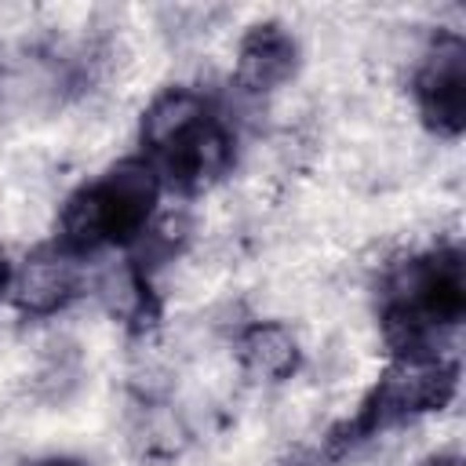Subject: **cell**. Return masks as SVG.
<instances>
[{"label": "cell", "mask_w": 466, "mask_h": 466, "mask_svg": "<svg viewBox=\"0 0 466 466\" xmlns=\"http://www.w3.org/2000/svg\"><path fill=\"white\" fill-rule=\"evenodd\" d=\"M299 69V40L280 22H258L251 25L233 58V80L248 95H269L284 87Z\"/></svg>", "instance_id": "6"}, {"label": "cell", "mask_w": 466, "mask_h": 466, "mask_svg": "<svg viewBox=\"0 0 466 466\" xmlns=\"http://www.w3.org/2000/svg\"><path fill=\"white\" fill-rule=\"evenodd\" d=\"M208 116H211V106H208V98L200 91H193V87L160 91L146 106L142 124H138V135H142V146H146V160H157L160 153H167L175 142H182Z\"/></svg>", "instance_id": "8"}, {"label": "cell", "mask_w": 466, "mask_h": 466, "mask_svg": "<svg viewBox=\"0 0 466 466\" xmlns=\"http://www.w3.org/2000/svg\"><path fill=\"white\" fill-rule=\"evenodd\" d=\"M33 466H87L84 459H69V455H51V459H40Z\"/></svg>", "instance_id": "10"}, {"label": "cell", "mask_w": 466, "mask_h": 466, "mask_svg": "<svg viewBox=\"0 0 466 466\" xmlns=\"http://www.w3.org/2000/svg\"><path fill=\"white\" fill-rule=\"evenodd\" d=\"M7 284H11V262H7V255L0 251V299H7Z\"/></svg>", "instance_id": "11"}, {"label": "cell", "mask_w": 466, "mask_h": 466, "mask_svg": "<svg viewBox=\"0 0 466 466\" xmlns=\"http://www.w3.org/2000/svg\"><path fill=\"white\" fill-rule=\"evenodd\" d=\"M233 157H237V142H233L229 127L211 113L182 142H175L167 153H160L149 164L157 167L164 186H171L178 193H204L229 175Z\"/></svg>", "instance_id": "4"}, {"label": "cell", "mask_w": 466, "mask_h": 466, "mask_svg": "<svg viewBox=\"0 0 466 466\" xmlns=\"http://www.w3.org/2000/svg\"><path fill=\"white\" fill-rule=\"evenodd\" d=\"M80 288H84L80 258L51 244V248H36L18 266H11L7 302L22 317H55L80 295Z\"/></svg>", "instance_id": "5"}, {"label": "cell", "mask_w": 466, "mask_h": 466, "mask_svg": "<svg viewBox=\"0 0 466 466\" xmlns=\"http://www.w3.org/2000/svg\"><path fill=\"white\" fill-rule=\"evenodd\" d=\"M455 390H459V368L451 357L444 353L393 357L390 368L379 375V382L360 400V411L342 426L335 448L379 437L390 426L441 411L455 400Z\"/></svg>", "instance_id": "2"}, {"label": "cell", "mask_w": 466, "mask_h": 466, "mask_svg": "<svg viewBox=\"0 0 466 466\" xmlns=\"http://www.w3.org/2000/svg\"><path fill=\"white\" fill-rule=\"evenodd\" d=\"M237 360L251 379L280 382L291 379L302 364V346L284 320H251L237 331Z\"/></svg>", "instance_id": "7"}, {"label": "cell", "mask_w": 466, "mask_h": 466, "mask_svg": "<svg viewBox=\"0 0 466 466\" xmlns=\"http://www.w3.org/2000/svg\"><path fill=\"white\" fill-rule=\"evenodd\" d=\"M160 175L146 157L113 164L102 178L66 197L58 211V248L69 255H95L102 248L135 244L160 204Z\"/></svg>", "instance_id": "1"}, {"label": "cell", "mask_w": 466, "mask_h": 466, "mask_svg": "<svg viewBox=\"0 0 466 466\" xmlns=\"http://www.w3.org/2000/svg\"><path fill=\"white\" fill-rule=\"evenodd\" d=\"M419 466H462V459H459L455 451H437V455H430V459H422Z\"/></svg>", "instance_id": "9"}, {"label": "cell", "mask_w": 466, "mask_h": 466, "mask_svg": "<svg viewBox=\"0 0 466 466\" xmlns=\"http://www.w3.org/2000/svg\"><path fill=\"white\" fill-rule=\"evenodd\" d=\"M419 116L430 131L455 138L466 127V44L459 33H437L411 76Z\"/></svg>", "instance_id": "3"}]
</instances>
